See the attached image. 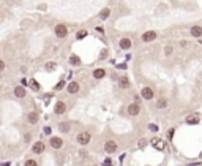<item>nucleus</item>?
I'll list each match as a JSON object with an SVG mask.
<instances>
[{
  "label": "nucleus",
  "mask_w": 202,
  "mask_h": 166,
  "mask_svg": "<svg viewBox=\"0 0 202 166\" xmlns=\"http://www.w3.org/2000/svg\"><path fill=\"white\" fill-rule=\"evenodd\" d=\"M93 166H98V164H93Z\"/></svg>",
  "instance_id": "nucleus-38"
},
{
  "label": "nucleus",
  "mask_w": 202,
  "mask_h": 166,
  "mask_svg": "<svg viewBox=\"0 0 202 166\" xmlns=\"http://www.w3.org/2000/svg\"><path fill=\"white\" fill-rule=\"evenodd\" d=\"M149 130H152V131H156V130H158V127H156V125H149Z\"/></svg>",
  "instance_id": "nucleus-33"
},
{
  "label": "nucleus",
  "mask_w": 202,
  "mask_h": 166,
  "mask_svg": "<svg viewBox=\"0 0 202 166\" xmlns=\"http://www.w3.org/2000/svg\"><path fill=\"white\" fill-rule=\"evenodd\" d=\"M141 38H142L144 43H150V41H155V40L158 38V33H156L155 30H147V32L142 33Z\"/></svg>",
  "instance_id": "nucleus-9"
},
{
  "label": "nucleus",
  "mask_w": 202,
  "mask_h": 166,
  "mask_svg": "<svg viewBox=\"0 0 202 166\" xmlns=\"http://www.w3.org/2000/svg\"><path fill=\"white\" fill-rule=\"evenodd\" d=\"M145 144H147V141H145V139H141V141L137 142V146L141 147V149H144V147H145Z\"/></svg>",
  "instance_id": "nucleus-31"
},
{
  "label": "nucleus",
  "mask_w": 202,
  "mask_h": 166,
  "mask_svg": "<svg viewBox=\"0 0 202 166\" xmlns=\"http://www.w3.org/2000/svg\"><path fill=\"white\" fill-rule=\"evenodd\" d=\"M118 46H120V49H130L131 46H133V43H131L130 38H120V41H118Z\"/></svg>",
  "instance_id": "nucleus-19"
},
{
  "label": "nucleus",
  "mask_w": 202,
  "mask_h": 166,
  "mask_svg": "<svg viewBox=\"0 0 202 166\" xmlns=\"http://www.w3.org/2000/svg\"><path fill=\"white\" fill-rule=\"evenodd\" d=\"M107 55V51H103V54H101V59H104Z\"/></svg>",
  "instance_id": "nucleus-36"
},
{
  "label": "nucleus",
  "mask_w": 202,
  "mask_h": 166,
  "mask_svg": "<svg viewBox=\"0 0 202 166\" xmlns=\"http://www.w3.org/2000/svg\"><path fill=\"white\" fill-rule=\"evenodd\" d=\"M66 109H68V105H66V103H65L63 100H59L57 103H55V106H54V114L62 116V114L66 112Z\"/></svg>",
  "instance_id": "nucleus-7"
},
{
  "label": "nucleus",
  "mask_w": 202,
  "mask_h": 166,
  "mask_svg": "<svg viewBox=\"0 0 202 166\" xmlns=\"http://www.w3.org/2000/svg\"><path fill=\"white\" fill-rule=\"evenodd\" d=\"M69 65H71V67H81L82 65V60H81L79 55H76V54L69 55Z\"/></svg>",
  "instance_id": "nucleus-17"
},
{
  "label": "nucleus",
  "mask_w": 202,
  "mask_h": 166,
  "mask_svg": "<svg viewBox=\"0 0 202 166\" xmlns=\"http://www.w3.org/2000/svg\"><path fill=\"white\" fill-rule=\"evenodd\" d=\"M150 144L155 149H158V150H164L166 149V144H164V141L163 139H159V138H153V139L150 141Z\"/></svg>",
  "instance_id": "nucleus-14"
},
{
  "label": "nucleus",
  "mask_w": 202,
  "mask_h": 166,
  "mask_svg": "<svg viewBox=\"0 0 202 166\" xmlns=\"http://www.w3.org/2000/svg\"><path fill=\"white\" fill-rule=\"evenodd\" d=\"M141 96H142V100H152V98H155V90L152 87L145 86L141 89Z\"/></svg>",
  "instance_id": "nucleus-8"
},
{
  "label": "nucleus",
  "mask_w": 202,
  "mask_h": 166,
  "mask_svg": "<svg viewBox=\"0 0 202 166\" xmlns=\"http://www.w3.org/2000/svg\"><path fill=\"white\" fill-rule=\"evenodd\" d=\"M127 112H128V116H131V117H136V116H139L141 114V105L139 103H130V105L127 106Z\"/></svg>",
  "instance_id": "nucleus-5"
},
{
  "label": "nucleus",
  "mask_w": 202,
  "mask_h": 166,
  "mask_svg": "<svg viewBox=\"0 0 202 166\" xmlns=\"http://www.w3.org/2000/svg\"><path fill=\"white\" fill-rule=\"evenodd\" d=\"M118 87H120L122 90H127L130 87V79H128L127 74H122L120 78H118Z\"/></svg>",
  "instance_id": "nucleus-13"
},
{
  "label": "nucleus",
  "mask_w": 202,
  "mask_h": 166,
  "mask_svg": "<svg viewBox=\"0 0 202 166\" xmlns=\"http://www.w3.org/2000/svg\"><path fill=\"white\" fill-rule=\"evenodd\" d=\"M104 166H112V163H111V160H109V158L106 160V163H104Z\"/></svg>",
  "instance_id": "nucleus-35"
},
{
  "label": "nucleus",
  "mask_w": 202,
  "mask_h": 166,
  "mask_svg": "<svg viewBox=\"0 0 202 166\" xmlns=\"http://www.w3.org/2000/svg\"><path fill=\"white\" fill-rule=\"evenodd\" d=\"M168 98H164V96H159V98H156V108L158 109H166L168 108Z\"/></svg>",
  "instance_id": "nucleus-21"
},
{
  "label": "nucleus",
  "mask_w": 202,
  "mask_h": 166,
  "mask_svg": "<svg viewBox=\"0 0 202 166\" xmlns=\"http://www.w3.org/2000/svg\"><path fill=\"white\" fill-rule=\"evenodd\" d=\"M65 86H66V82H65L63 79H62V81H59L57 84L54 86V90H55V92H59V90H63V87H65Z\"/></svg>",
  "instance_id": "nucleus-23"
},
{
  "label": "nucleus",
  "mask_w": 202,
  "mask_h": 166,
  "mask_svg": "<svg viewBox=\"0 0 202 166\" xmlns=\"http://www.w3.org/2000/svg\"><path fill=\"white\" fill-rule=\"evenodd\" d=\"M32 141V133H25L24 135V142L27 144V142H30Z\"/></svg>",
  "instance_id": "nucleus-29"
},
{
  "label": "nucleus",
  "mask_w": 202,
  "mask_h": 166,
  "mask_svg": "<svg viewBox=\"0 0 202 166\" xmlns=\"http://www.w3.org/2000/svg\"><path fill=\"white\" fill-rule=\"evenodd\" d=\"M13 93H14L16 98H25V95H27L24 86H16V87H14V90H13Z\"/></svg>",
  "instance_id": "nucleus-15"
},
{
  "label": "nucleus",
  "mask_w": 202,
  "mask_h": 166,
  "mask_svg": "<svg viewBox=\"0 0 202 166\" xmlns=\"http://www.w3.org/2000/svg\"><path fill=\"white\" fill-rule=\"evenodd\" d=\"M109 16H111V8H109V6H106V8H103L100 11V19L101 21H106Z\"/></svg>",
  "instance_id": "nucleus-22"
},
{
  "label": "nucleus",
  "mask_w": 202,
  "mask_h": 166,
  "mask_svg": "<svg viewBox=\"0 0 202 166\" xmlns=\"http://www.w3.org/2000/svg\"><path fill=\"white\" fill-rule=\"evenodd\" d=\"M79 90H81V84L78 81H71L69 84L66 86V92L69 93V95H76V93H79Z\"/></svg>",
  "instance_id": "nucleus-10"
},
{
  "label": "nucleus",
  "mask_w": 202,
  "mask_h": 166,
  "mask_svg": "<svg viewBox=\"0 0 202 166\" xmlns=\"http://www.w3.org/2000/svg\"><path fill=\"white\" fill-rule=\"evenodd\" d=\"M38 122H40V114L37 111H30V112L27 114V123H29V125H37Z\"/></svg>",
  "instance_id": "nucleus-11"
},
{
  "label": "nucleus",
  "mask_w": 202,
  "mask_h": 166,
  "mask_svg": "<svg viewBox=\"0 0 202 166\" xmlns=\"http://www.w3.org/2000/svg\"><path fill=\"white\" fill-rule=\"evenodd\" d=\"M185 122L188 123V125H197V123L200 122V119H199L197 114H191V116H188L185 119Z\"/></svg>",
  "instance_id": "nucleus-18"
},
{
  "label": "nucleus",
  "mask_w": 202,
  "mask_h": 166,
  "mask_svg": "<svg viewBox=\"0 0 202 166\" xmlns=\"http://www.w3.org/2000/svg\"><path fill=\"white\" fill-rule=\"evenodd\" d=\"M30 87L33 89V90H40V89H41V86H40V82H37V81H35V79H32V81H30Z\"/></svg>",
  "instance_id": "nucleus-26"
},
{
  "label": "nucleus",
  "mask_w": 202,
  "mask_h": 166,
  "mask_svg": "<svg viewBox=\"0 0 202 166\" xmlns=\"http://www.w3.org/2000/svg\"><path fill=\"white\" fill-rule=\"evenodd\" d=\"M103 149H104V152H106L107 155H112V154H115V152L118 150V144L114 139H107L106 142H104Z\"/></svg>",
  "instance_id": "nucleus-2"
},
{
  "label": "nucleus",
  "mask_w": 202,
  "mask_h": 166,
  "mask_svg": "<svg viewBox=\"0 0 202 166\" xmlns=\"http://www.w3.org/2000/svg\"><path fill=\"white\" fill-rule=\"evenodd\" d=\"M32 154L33 155H41L43 152L46 150V144L43 142V141H37V142H33L32 144Z\"/></svg>",
  "instance_id": "nucleus-6"
},
{
  "label": "nucleus",
  "mask_w": 202,
  "mask_h": 166,
  "mask_svg": "<svg viewBox=\"0 0 202 166\" xmlns=\"http://www.w3.org/2000/svg\"><path fill=\"white\" fill-rule=\"evenodd\" d=\"M24 166H38V161L35 158H27L24 161Z\"/></svg>",
  "instance_id": "nucleus-25"
},
{
  "label": "nucleus",
  "mask_w": 202,
  "mask_h": 166,
  "mask_svg": "<svg viewBox=\"0 0 202 166\" xmlns=\"http://www.w3.org/2000/svg\"><path fill=\"white\" fill-rule=\"evenodd\" d=\"M55 68H57V63H54V62H49V63H46V70H47V71H54Z\"/></svg>",
  "instance_id": "nucleus-27"
},
{
  "label": "nucleus",
  "mask_w": 202,
  "mask_h": 166,
  "mask_svg": "<svg viewBox=\"0 0 202 166\" xmlns=\"http://www.w3.org/2000/svg\"><path fill=\"white\" fill-rule=\"evenodd\" d=\"M49 146L54 150L62 149V147H63V138H60V136H51L49 138Z\"/></svg>",
  "instance_id": "nucleus-4"
},
{
  "label": "nucleus",
  "mask_w": 202,
  "mask_h": 166,
  "mask_svg": "<svg viewBox=\"0 0 202 166\" xmlns=\"http://www.w3.org/2000/svg\"><path fill=\"white\" fill-rule=\"evenodd\" d=\"M190 35L193 38H200L202 37V25H199V24L193 25L191 29H190Z\"/></svg>",
  "instance_id": "nucleus-12"
},
{
  "label": "nucleus",
  "mask_w": 202,
  "mask_h": 166,
  "mask_svg": "<svg viewBox=\"0 0 202 166\" xmlns=\"http://www.w3.org/2000/svg\"><path fill=\"white\" fill-rule=\"evenodd\" d=\"M54 33L57 38H66L68 37V27L65 24H57L54 27Z\"/></svg>",
  "instance_id": "nucleus-3"
},
{
  "label": "nucleus",
  "mask_w": 202,
  "mask_h": 166,
  "mask_svg": "<svg viewBox=\"0 0 202 166\" xmlns=\"http://www.w3.org/2000/svg\"><path fill=\"white\" fill-rule=\"evenodd\" d=\"M5 68H6V65H5V60H0V70H2V73L5 71Z\"/></svg>",
  "instance_id": "nucleus-32"
},
{
  "label": "nucleus",
  "mask_w": 202,
  "mask_h": 166,
  "mask_svg": "<svg viewBox=\"0 0 202 166\" xmlns=\"http://www.w3.org/2000/svg\"><path fill=\"white\" fill-rule=\"evenodd\" d=\"M172 135H174V130H169V133H168V138H169V139H172Z\"/></svg>",
  "instance_id": "nucleus-34"
},
{
  "label": "nucleus",
  "mask_w": 202,
  "mask_h": 166,
  "mask_svg": "<svg viewBox=\"0 0 202 166\" xmlns=\"http://www.w3.org/2000/svg\"><path fill=\"white\" fill-rule=\"evenodd\" d=\"M200 158H202V152H200Z\"/></svg>",
  "instance_id": "nucleus-37"
},
{
  "label": "nucleus",
  "mask_w": 202,
  "mask_h": 166,
  "mask_svg": "<svg viewBox=\"0 0 202 166\" xmlns=\"http://www.w3.org/2000/svg\"><path fill=\"white\" fill-rule=\"evenodd\" d=\"M90 141H92V133H90V131H81V133H78V136H76V142H78L79 146H88Z\"/></svg>",
  "instance_id": "nucleus-1"
},
{
  "label": "nucleus",
  "mask_w": 202,
  "mask_h": 166,
  "mask_svg": "<svg viewBox=\"0 0 202 166\" xmlns=\"http://www.w3.org/2000/svg\"><path fill=\"white\" fill-rule=\"evenodd\" d=\"M87 35H88L87 30H79V32H76V40H84Z\"/></svg>",
  "instance_id": "nucleus-24"
},
{
  "label": "nucleus",
  "mask_w": 202,
  "mask_h": 166,
  "mask_svg": "<svg viewBox=\"0 0 202 166\" xmlns=\"http://www.w3.org/2000/svg\"><path fill=\"white\" fill-rule=\"evenodd\" d=\"M172 46H166V49H164V55H168V57H169V55L172 54Z\"/></svg>",
  "instance_id": "nucleus-28"
},
{
  "label": "nucleus",
  "mask_w": 202,
  "mask_h": 166,
  "mask_svg": "<svg viewBox=\"0 0 202 166\" xmlns=\"http://www.w3.org/2000/svg\"><path fill=\"white\" fill-rule=\"evenodd\" d=\"M92 76L95 79H103V78H106V70H104V68H95Z\"/></svg>",
  "instance_id": "nucleus-20"
},
{
  "label": "nucleus",
  "mask_w": 202,
  "mask_h": 166,
  "mask_svg": "<svg viewBox=\"0 0 202 166\" xmlns=\"http://www.w3.org/2000/svg\"><path fill=\"white\" fill-rule=\"evenodd\" d=\"M59 131H60V133H63V135L69 133V131H71V123H69V122H60L59 123Z\"/></svg>",
  "instance_id": "nucleus-16"
},
{
  "label": "nucleus",
  "mask_w": 202,
  "mask_h": 166,
  "mask_svg": "<svg viewBox=\"0 0 202 166\" xmlns=\"http://www.w3.org/2000/svg\"><path fill=\"white\" fill-rule=\"evenodd\" d=\"M133 100H134V103H139V105H141V100H142V96H139L137 93L133 96Z\"/></svg>",
  "instance_id": "nucleus-30"
}]
</instances>
